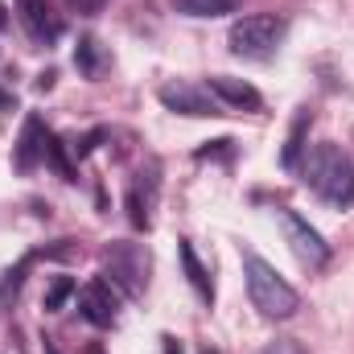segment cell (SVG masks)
Returning a JSON list of instances; mask_svg holds the SVG:
<instances>
[{
	"label": "cell",
	"instance_id": "ac0fdd59",
	"mask_svg": "<svg viewBox=\"0 0 354 354\" xmlns=\"http://www.w3.org/2000/svg\"><path fill=\"white\" fill-rule=\"evenodd\" d=\"M46 161L58 169L62 181H75V165H71V157H66V140H62V136H50V145H46Z\"/></svg>",
	"mask_w": 354,
	"mask_h": 354
},
{
	"label": "cell",
	"instance_id": "7a4b0ae2",
	"mask_svg": "<svg viewBox=\"0 0 354 354\" xmlns=\"http://www.w3.org/2000/svg\"><path fill=\"white\" fill-rule=\"evenodd\" d=\"M305 181L317 198H330L338 206H354V165L342 153V145L322 140L305 161Z\"/></svg>",
	"mask_w": 354,
	"mask_h": 354
},
{
	"label": "cell",
	"instance_id": "d6986e66",
	"mask_svg": "<svg viewBox=\"0 0 354 354\" xmlns=\"http://www.w3.org/2000/svg\"><path fill=\"white\" fill-rule=\"evenodd\" d=\"M235 157V140H206V149H198V161H231Z\"/></svg>",
	"mask_w": 354,
	"mask_h": 354
},
{
	"label": "cell",
	"instance_id": "2e32d148",
	"mask_svg": "<svg viewBox=\"0 0 354 354\" xmlns=\"http://www.w3.org/2000/svg\"><path fill=\"white\" fill-rule=\"evenodd\" d=\"M174 4H177V12H185V17H223L239 0H174Z\"/></svg>",
	"mask_w": 354,
	"mask_h": 354
},
{
	"label": "cell",
	"instance_id": "30bf717a",
	"mask_svg": "<svg viewBox=\"0 0 354 354\" xmlns=\"http://www.w3.org/2000/svg\"><path fill=\"white\" fill-rule=\"evenodd\" d=\"M206 91L223 103V107H239V111H260L264 107V95L252 87V83H243V79H231V75H210V83Z\"/></svg>",
	"mask_w": 354,
	"mask_h": 354
},
{
	"label": "cell",
	"instance_id": "d4e9b609",
	"mask_svg": "<svg viewBox=\"0 0 354 354\" xmlns=\"http://www.w3.org/2000/svg\"><path fill=\"white\" fill-rule=\"evenodd\" d=\"M4 29H8V8L0 4V33H4Z\"/></svg>",
	"mask_w": 354,
	"mask_h": 354
},
{
	"label": "cell",
	"instance_id": "cb8c5ba5",
	"mask_svg": "<svg viewBox=\"0 0 354 354\" xmlns=\"http://www.w3.org/2000/svg\"><path fill=\"white\" fill-rule=\"evenodd\" d=\"M161 351H165V354H181V346H177L174 334H161Z\"/></svg>",
	"mask_w": 354,
	"mask_h": 354
},
{
	"label": "cell",
	"instance_id": "ffe728a7",
	"mask_svg": "<svg viewBox=\"0 0 354 354\" xmlns=\"http://www.w3.org/2000/svg\"><path fill=\"white\" fill-rule=\"evenodd\" d=\"M260 354H309L301 342H292V338H280V342H268Z\"/></svg>",
	"mask_w": 354,
	"mask_h": 354
},
{
	"label": "cell",
	"instance_id": "4316f807",
	"mask_svg": "<svg viewBox=\"0 0 354 354\" xmlns=\"http://www.w3.org/2000/svg\"><path fill=\"white\" fill-rule=\"evenodd\" d=\"M87 354H103V346H91V351Z\"/></svg>",
	"mask_w": 354,
	"mask_h": 354
},
{
	"label": "cell",
	"instance_id": "ba28073f",
	"mask_svg": "<svg viewBox=\"0 0 354 354\" xmlns=\"http://www.w3.org/2000/svg\"><path fill=\"white\" fill-rule=\"evenodd\" d=\"M79 309H83V317H87L91 326H115V317H120V292H115V284L111 280H91L79 288Z\"/></svg>",
	"mask_w": 354,
	"mask_h": 354
},
{
	"label": "cell",
	"instance_id": "277c9868",
	"mask_svg": "<svg viewBox=\"0 0 354 354\" xmlns=\"http://www.w3.org/2000/svg\"><path fill=\"white\" fill-rule=\"evenodd\" d=\"M103 276L124 297H140L149 284V252L140 243H107L103 248Z\"/></svg>",
	"mask_w": 354,
	"mask_h": 354
},
{
	"label": "cell",
	"instance_id": "4fadbf2b",
	"mask_svg": "<svg viewBox=\"0 0 354 354\" xmlns=\"http://www.w3.org/2000/svg\"><path fill=\"white\" fill-rule=\"evenodd\" d=\"M75 66H79V75L83 79H103V71L111 66V58H107V50L99 46V37H79V46H75Z\"/></svg>",
	"mask_w": 354,
	"mask_h": 354
},
{
	"label": "cell",
	"instance_id": "5bb4252c",
	"mask_svg": "<svg viewBox=\"0 0 354 354\" xmlns=\"http://www.w3.org/2000/svg\"><path fill=\"white\" fill-rule=\"evenodd\" d=\"M309 107H301L297 111V120H292V128H288V140H284V153H280V165L288 169V174H297L301 169V153H305V136H309Z\"/></svg>",
	"mask_w": 354,
	"mask_h": 354
},
{
	"label": "cell",
	"instance_id": "9c48e42d",
	"mask_svg": "<svg viewBox=\"0 0 354 354\" xmlns=\"http://www.w3.org/2000/svg\"><path fill=\"white\" fill-rule=\"evenodd\" d=\"M46 145H50V132H46L41 115H37V111H29V115H25V124H21L17 149H12V169H17V174H33V169H37V161H46Z\"/></svg>",
	"mask_w": 354,
	"mask_h": 354
},
{
	"label": "cell",
	"instance_id": "3957f363",
	"mask_svg": "<svg viewBox=\"0 0 354 354\" xmlns=\"http://www.w3.org/2000/svg\"><path fill=\"white\" fill-rule=\"evenodd\" d=\"M284 33H288V21L284 17H276V12H252V17H239L231 25L227 41H231V54L235 58L264 62V58H272L280 50Z\"/></svg>",
	"mask_w": 354,
	"mask_h": 354
},
{
	"label": "cell",
	"instance_id": "5b68a950",
	"mask_svg": "<svg viewBox=\"0 0 354 354\" xmlns=\"http://www.w3.org/2000/svg\"><path fill=\"white\" fill-rule=\"evenodd\" d=\"M276 214H280V227H284V239H288L292 256H297L305 268H326V260H330V243L322 239V231L309 227V218H301V214L288 210V206H280Z\"/></svg>",
	"mask_w": 354,
	"mask_h": 354
},
{
	"label": "cell",
	"instance_id": "8992f818",
	"mask_svg": "<svg viewBox=\"0 0 354 354\" xmlns=\"http://www.w3.org/2000/svg\"><path fill=\"white\" fill-rule=\"evenodd\" d=\"M157 99L169 107V111H177V115H194V120H206V115H227L223 111V103L210 95V91L194 87V83H165V87L157 91Z\"/></svg>",
	"mask_w": 354,
	"mask_h": 354
},
{
	"label": "cell",
	"instance_id": "8fae6325",
	"mask_svg": "<svg viewBox=\"0 0 354 354\" xmlns=\"http://www.w3.org/2000/svg\"><path fill=\"white\" fill-rule=\"evenodd\" d=\"M124 206H128V223H132L136 231H149V227H153V206H157V174L136 177V181L128 185Z\"/></svg>",
	"mask_w": 354,
	"mask_h": 354
},
{
	"label": "cell",
	"instance_id": "484cf974",
	"mask_svg": "<svg viewBox=\"0 0 354 354\" xmlns=\"http://www.w3.org/2000/svg\"><path fill=\"white\" fill-rule=\"evenodd\" d=\"M198 354H223V351H214V346H202V351H198Z\"/></svg>",
	"mask_w": 354,
	"mask_h": 354
},
{
	"label": "cell",
	"instance_id": "7402d4cb",
	"mask_svg": "<svg viewBox=\"0 0 354 354\" xmlns=\"http://www.w3.org/2000/svg\"><path fill=\"white\" fill-rule=\"evenodd\" d=\"M12 107H17V95H12V91H4V87H0V120H4V115H8Z\"/></svg>",
	"mask_w": 354,
	"mask_h": 354
},
{
	"label": "cell",
	"instance_id": "9a60e30c",
	"mask_svg": "<svg viewBox=\"0 0 354 354\" xmlns=\"http://www.w3.org/2000/svg\"><path fill=\"white\" fill-rule=\"evenodd\" d=\"M41 256H46V252H29V256H25L17 268H8V272H4V280H0V297H4V301H12V297L21 292V284H25V272L37 264Z\"/></svg>",
	"mask_w": 354,
	"mask_h": 354
},
{
	"label": "cell",
	"instance_id": "7c38bea8",
	"mask_svg": "<svg viewBox=\"0 0 354 354\" xmlns=\"http://www.w3.org/2000/svg\"><path fill=\"white\" fill-rule=\"evenodd\" d=\"M177 256H181V268H185L189 288H194L206 305H214V284H210V272L202 268V260H198V252H194V243H189V239H177Z\"/></svg>",
	"mask_w": 354,
	"mask_h": 354
},
{
	"label": "cell",
	"instance_id": "44dd1931",
	"mask_svg": "<svg viewBox=\"0 0 354 354\" xmlns=\"http://www.w3.org/2000/svg\"><path fill=\"white\" fill-rule=\"evenodd\" d=\"M103 136H107V132H103V128H95L91 136H83V140L75 145V153H79V157H87V153H91V149H95V145H99V140H103Z\"/></svg>",
	"mask_w": 354,
	"mask_h": 354
},
{
	"label": "cell",
	"instance_id": "e0dca14e",
	"mask_svg": "<svg viewBox=\"0 0 354 354\" xmlns=\"http://www.w3.org/2000/svg\"><path fill=\"white\" fill-rule=\"evenodd\" d=\"M71 292H79V284H75L71 276H54V284L46 288V301H41V305H46V313H58V309L71 301Z\"/></svg>",
	"mask_w": 354,
	"mask_h": 354
},
{
	"label": "cell",
	"instance_id": "52a82bcc",
	"mask_svg": "<svg viewBox=\"0 0 354 354\" xmlns=\"http://www.w3.org/2000/svg\"><path fill=\"white\" fill-rule=\"evenodd\" d=\"M17 4V17L25 25V33L37 41V46H54L62 37V17L54 12L50 0H12Z\"/></svg>",
	"mask_w": 354,
	"mask_h": 354
},
{
	"label": "cell",
	"instance_id": "603a6c76",
	"mask_svg": "<svg viewBox=\"0 0 354 354\" xmlns=\"http://www.w3.org/2000/svg\"><path fill=\"white\" fill-rule=\"evenodd\" d=\"M71 4H75L79 12H99V8H103L107 0H71Z\"/></svg>",
	"mask_w": 354,
	"mask_h": 354
},
{
	"label": "cell",
	"instance_id": "6da1fadb",
	"mask_svg": "<svg viewBox=\"0 0 354 354\" xmlns=\"http://www.w3.org/2000/svg\"><path fill=\"white\" fill-rule=\"evenodd\" d=\"M243 276H248V297H252V305L272 317V322H284V317H292L297 309H301V297H297V288L276 272V268L268 264L264 256H256V252H243Z\"/></svg>",
	"mask_w": 354,
	"mask_h": 354
}]
</instances>
